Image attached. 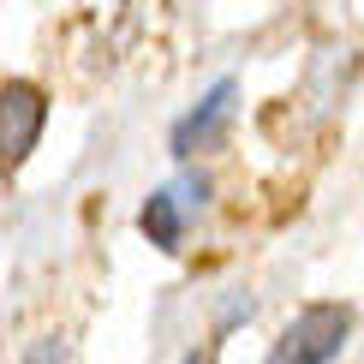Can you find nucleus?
<instances>
[{
  "label": "nucleus",
  "instance_id": "obj_2",
  "mask_svg": "<svg viewBox=\"0 0 364 364\" xmlns=\"http://www.w3.org/2000/svg\"><path fill=\"white\" fill-rule=\"evenodd\" d=\"M346 328H353V311L335 305V299H316V305H299L293 323L281 335V353L293 364H335L346 346Z\"/></svg>",
  "mask_w": 364,
  "mask_h": 364
},
{
  "label": "nucleus",
  "instance_id": "obj_5",
  "mask_svg": "<svg viewBox=\"0 0 364 364\" xmlns=\"http://www.w3.org/2000/svg\"><path fill=\"white\" fill-rule=\"evenodd\" d=\"M269 364H293V358H287V353H281V346H275V353H269Z\"/></svg>",
  "mask_w": 364,
  "mask_h": 364
},
{
  "label": "nucleus",
  "instance_id": "obj_4",
  "mask_svg": "<svg viewBox=\"0 0 364 364\" xmlns=\"http://www.w3.org/2000/svg\"><path fill=\"white\" fill-rule=\"evenodd\" d=\"M138 227H144V239L156 251H179V245H186V209H179V191L173 186L149 191V203L138 209Z\"/></svg>",
  "mask_w": 364,
  "mask_h": 364
},
{
  "label": "nucleus",
  "instance_id": "obj_3",
  "mask_svg": "<svg viewBox=\"0 0 364 364\" xmlns=\"http://www.w3.org/2000/svg\"><path fill=\"white\" fill-rule=\"evenodd\" d=\"M233 108H239V84H233V78H221V84L209 90V96L197 102L191 114H179V119H173V138H168V149H173L179 161H191V156H209V149H221L227 126H233Z\"/></svg>",
  "mask_w": 364,
  "mask_h": 364
},
{
  "label": "nucleus",
  "instance_id": "obj_1",
  "mask_svg": "<svg viewBox=\"0 0 364 364\" xmlns=\"http://www.w3.org/2000/svg\"><path fill=\"white\" fill-rule=\"evenodd\" d=\"M48 126V90L30 78H0V168H24Z\"/></svg>",
  "mask_w": 364,
  "mask_h": 364
},
{
  "label": "nucleus",
  "instance_id": "obj_6",
  "mask_svg": "<svg viewBox=\"0 0 364 364\" xmlns=\"http://www.w3.org/2000/svg\"><path fill=\"white\" fill-rule=\"evenodd\" d=\"M186 364H203V358H197V353H191V358H186Z\"/></svg>",
  "mask_w": 364,
  "mask_h": 364
}]
</instances>
